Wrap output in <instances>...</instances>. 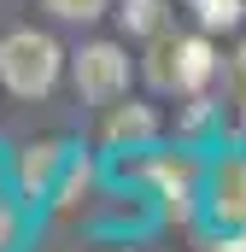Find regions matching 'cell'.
<instances>
[{"mask_svg":"<svg viewBox=\"0 0 246 252\" xmlns=\"http://www.w3.org/2000/svg\"><path fill=\"white\" fill-rule=\"evenodd\" d=\"M64 64H70V53H64L47 30H35V24L0 35V88L18 94V100H47L59 88Z\"/></svg>","mask_w":246,"mask_h":252,"instance_id":"cell-1","label":"cell"},{"mask_svg":"<svg viewBox=\"0 0 246 252\" xmlns=\"http://www.w3.org/2000/svg\"><path fill=\"white\" fill-rule=\"evenodd\" d=\"M235 82H241V94H246V47L235 53Z\"/></svg>","mask_w":246,"mask_h":252,"instance_id":"cell-13","label":"cell"},{"mask_svg":"<svg viewBox=\"0 0 246 252\" xmlns=\"http://www.w3.org/2000/svg\"><path fill=\"white\" fill-rule=\"evenodd\" d=\"M141 170L164 188V211L182 223L187 211H193V205H187V199H193V164H187V158H153V164H141Z\"/></svg>","mask_w":246,"mask_h":252,"instance_id":"cell-7","label":"cell"},{"mask_svg":"<svg viewBox=\"0 0 246 252\" xmlns=\"http://www.w3.org/2000/svg\"><path fill=\"white\" fill-rule=\"evenodd\" d=\"M59 170H70L64 141H30L18 153V188L30 193V199H47V193L59 188Z\"/></svg>","mask_w":246,"mask_h":252,"instance_id":"cell-6","label":"cell"},{"mask_svg":"<svg viewBox=\"0 0 246 252\" xmlns=\"http://www.w3.org/2000/svg\"><path fill=\"white\" fill-rule=\"evenodd\" d=\"M211 252H246V229H241V235H235V241H217V247H211Z\"/></svg>","mask_w":246,"mask_h":252,"instance_id":"cell-12","label":"cell"},{"mask_svg":"<svg viewBox=\"0 0 246 252\" xmlns=\"http://www.w3.org/2000/svg\"><path fill=\"white\" fill-rule=\"evenodd\" d=\"M118 0H41V12H53L59 24H94V18H106Z\"/></svg>","mask_w":246,"mask_h":252,"instance_id":"cell-10","label":"cell"},{"mask_svg":"<svg viewBox=\"0 0 246 252\" xmlns=\"http://www.w3.org/2000/svg\"><path fill=\"white\" fill-rule=\"evenodd\" d=\"M106 118H100V141L106 147H153L158 141V129H164V118H158V106H147V100H112V106H100Z\"/></svg>","mask_w":246,"mask_h":252,"instance_id":"cell-4","label":"cell"},{"mask_svg":"<svg viewBox=\"0 0 246 252\" xmlns=\"http://www.w3.org/2000/svg\"><path fill=\"white\" fill-rule=\"evenodd\" d=\"M205 205L223 229H246V153H229L211 164V188H205Z\"/></svg>","mask_w":246,"mask_h":252,"instance_id":"cell-5","label":"cell"},{"mask_svg":"<svg viewBox=\"0 0 246 252\" xmlns=\"http://www.w3.org/2000/svg\"><path fill=\"white\" fill-rule=\"evenodd\" d=\"M187 6H193V0H187Z\"/></svg>","mask_w":246,"mask_h":252,"instance_id":"cell-14","label":"cell"},{"mask_svg":"<svg viewBox=\"0 0 246 252\" xmlns=\"http://www.w3.org/2000/svg\"><path fill=\"white\" fill-rule=\"evenodd\" d=\"M129 76H135V64H129V47L123 41H82L70 53V82H76V94L88 106L123 100L129 94Z\"/></svg>","mask_w":246,"mask_h":252,"instance_id":"cell-3","label":"cell"},{"mask_svg":"<svg viewBox=\"0 0 246 252\" xmlns=\"http://www.w3.org/2000/svg\"><path fill=\"white\" fill-rule=\"evenodd\" d=\"M141 76H147L158 94H199V88L217 76V47H211L205 30H199V35H176V30H164V35L147 41Z\"/></svg>","mask_w":246,"mask_h":252,"instance_id":"cell-2","label":"cell"},{"mask_svg":"<svg viewBox=\"0 0 246 252\" xmlns=\"http://www.w3.org/2000/svg\"><path fill=\"white\" fill-rule=\"evenodd\" d=\"M193 18L205 35H235L246 24V0H193Z\"/></svg>","mask_w":246,"mask_h":252,"instance_id":"cell-9","label":"cell"},{"mask_svg":"<svg viewBox=\"0 0 246 252\" xmlns=\"http://www.w3.org/2000/svg\"><path fill=\"white\" fill-rule=\"evenodd\" d=\"M12 235H18V223H12V205H6V199H0V252L12 247Z\"/></svg>","mask_w":246,"mask_h":252,"instance_id":"cell-11","label":"cell"},{"mask_svg":"<svg viewBox=\"0 0 246 252\" xmlns=\"http://www.w3.org/2000/svg\"><path fill=\"white\" fill-rule=\"evenodd\" d=\"M170 0H118V30L129 41H153V35H164L170 30Z\"/></svg>","mask_w":246,"mask_h":252,"instance_id":"cell-8","label":"cell"}]
</instances>
